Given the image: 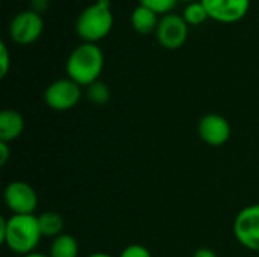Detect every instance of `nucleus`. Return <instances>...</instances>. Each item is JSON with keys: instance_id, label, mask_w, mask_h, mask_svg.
<instances>
[{"instance_id": "obj_1", "label": "nucleus", "mask_w": 259, "mask_h": 257, "mask_svg": "<svg viewBox=\"0 0 259 257\" xmlns=\"http://www.w3.org/2000/svg\"><path fill=\"white\" fill-rule=\"evenodd\" d=\"M42 235L35 215H11L0 218V239L14 253L27 256L35 253Z\"/></svg>"}, {"instance_id": "obj_2", "label": "nucleus", "mask_w": 259, "mask_h": 257, "mask_svg": "<svg viewBox=\"0 0 259 257\" xmlns=\"http://www.w3.org/2000/svg\"><path fill=\"white\" fill-rule=\"evenodd\" d=\"M105 58L97 44L83 42L77 45L67 59V76L80 86H90L97 82L103 70Z\"/></svg>"}, {"instance_id": "obj_3", "label": "nucleus", "mask_w": 259, "mask_h": 257, "mask_svg": "<svg viewBox=\"0 0 259 257\" xmlns=\"http://www.w3.org/2000/svg\"><path fill=\"white\" fill-rule=\"evenodd\" d=\"M114 26V15L109 0H97L87 6L76 20V32L83 42L96 44L109 35Z\"/></svg>"}, {"instance_id": "obj_4", "label": "nucleus", "mask_w": 259, "mask_h": 257, "mask_svg": "<svg viewBox=\"0 0 259 257\" xmlns=\"http://www.w3.org/2000/svg\"><path fill=\"white\" fill-rule=\"evenodd\" d=\"M82 97L80 85H77L70 77L58 79L52 82L44 91V101L46 105L58 112L73 109Z\"/></svg>"}, {"instance_id": "obj_5", "label": "nucleus", "mask_w": 259, "mask_h": 257, "mask_svg": "<svg viewBox=\"0 0 259 257\" xmlns=\"http://www.w3.org/2000/svg\"><path fill=\"white\" fill-rule=\"evenodd\" d=\"M44 30L41 14L27 9L18 12L9 23V36L15 44L29 45L35 42Z\"/></svg>"}, {"instance_id": "obj_6", "label": "nucleus", "mask_w": 259, "mask_h": 257, "mask_svg": "<svg viewBox=\"0 0 259 257\" xmlns=\"http://www.w3.org/2000/svg\"><path fill=\"white\" fill-rule=\"evenodd\" d=\"M5 204L12 215H33L38 206L36 191L26 182H11L3 192Z\"/></svg>"}, {"instance_id": "obj_7", "label": "nucleus", "mask_w": 259, "mask_h": 257, "mask_svg": "<svg viewBox=\"0 0 259 257\" xmlns=\"http://www.w3.org/2000/svg\"><path fill=\"white\" fill-rule=\"evenodd\" d=\"M155 35L161 47L167 50H178L188 38V24L184 17L167 14L159 20Z\"/></svg>"}, {"instance_id": "obj_8", "label": "nucleus", "mask_w": 259, "mask_h": 257, "mask_svg": "<svg viewBox=\"0 0 259 257\" xmlns=\"http://www.w3.org/2000/svg\"><path fill=\"white\" fill-rule=\"evenodd\" d=\"M237 241L253 251H259V204L244 208L234 221Z\"/></svg>"}, {"instance_id": "obj_9", "label": "nucleus", "mask_w": 259, "mask_h": 257, "mask_svg": "<svg viewBox=\"0 0 259 257\" xmlns=\"http://www.w3.org/2000/svg\"><path fill=\"white\" fill-rule=\"evenodd\" d=\"M208 17L214 21L232 24L243 20L250 8V0H200Z\"/></svg>"}, {"instance_id": "obj_10", "label": "nucleus", "mask_w": 259, "mask_h": 257, "mask_svg": "<svg viewBox=\"0 0 259 257\" xmlns=\"http://www.w3.org/2000/svg\"><path fill=\"white\" fill-rule=\"evenodd\" d=\"M199 136L208 145L220 147L231 138V124L219 114H208L199 121Z\"/></svg>"}, {"instance_id": "obj_11", "label": "nucleus", "mask_w": 259, "mask_h": 257, "mask_svg": "<svg viewBox=\"0 0 259 257\" xmlns=\"http://www.w3.org/2000/svg\"><path fill=\"white\" fill-rule=\"evenodd\" d=\"M24 130V118L14 109H5L0 114V141L12 142L21 136Z\"/></svg>"}, {"instance_id": "obj_12", "label": "nucleus", "mask_w": 259, "mask_h": 257, "mask_svg": "<svg viewBox=\"0 0 259 257\" xmlns=\"http://www.w3.org/2000/svg\"><path fill=\"white\" fill-rule=\"evenodd\" d=\"M159 20L161 18H158L156 12L141 5H138L131 14V24L134 30L138 32L140 35H149L152 32H156Z\"/></svg>"}, {"instance_id": "obj_13", "label": "nucleus", "mask_w": 259, "mask_h": 257, "mask_svg": "<svg viewBox=\"0 0 259 257\" xmlns=\"http://www.w3.org/2000/svg\"><path fill=\"white\" fill-rule=\"evenodd\" d=\"M42 238H58L64 230V218L56 212H44L38 217Z\"/></svg>"}, {"instance_id": "obj_14", "label": "nucleus", "mask_w": 259, "mask_h": 257, "mask_svg": "<svg viewBox=\"0 0 259 257\" xmlns=\"http://www.w3.org/2000/svg\"><path fill=\"white\" fill-rule=\"evenodd\" d=\"M79 254V245L77 241L67 233L59 235L53 239L50 245V257H77Z\"/></svg>"}, {"instance_id": "obj_15", "label": "nucleus", "mask_w": 259, "mask_h": 257, "mask_svg": "<svg viewBox=\"0 0 259 257\" xmlns=\"http://www.w3.org/2000/svg\"><path fill=\"white\" fill-rule=\"evenodd\" d=\"M184 20L187 21L188 26H199L202 23H205L209 17H208V12L205 9V6L202 5L200 0L197 2H191L185 6L184 9Z\"/></svg>"}, {"instance_id": "obj_16", "label": "nucleus", "mask_w": 259, "mask_h": 257, "mask_svg": "<svg viewBox=\"0 0 259 257\" xmlns=\"http://www.w3.org/2000/svg\"><path fill=\"white\" fill-rule=\"evenodd\" d=\"M87 97L91 103L94 105H106L111 98V91L108 88V85L102 80H97L94 83H91L90 86H87Z\"/></svg>"}, {"instance_id": "obj_17", "label": "nucleus", "mask_w": 259, "mask_h": 257, "mask_svg": "<svg viewBox=\"0 0 259 257\" xmlns=\"http://www.w3.org/2000/svg\"><path fill=\"white\" fill-rule=\"evenodd\" d=\"M178 0H140L141 6L149 8L150 11L156 12L158 15H167L176 6Z\"/></svg>"}, {"instance_id": "obj_18", "label": "nucleus", "mask_w": 259, "mask_h": 257, "mask_svg": "<svg viewBox=\"0 0 259 257\" xmlns=\"http://www.w3.org/2000/svg\"><path fill=\"white\" fill-rule=\"evenodd\" d=\"M120 257H152V254L146 247L140 244H131L121 251Z\"/></svg>"}, {"instance_id": "obj_19", "label": "nucleus", "mask_w": 259, "mask_h": 257, "mask_svg": "<svg viewBox=\"0 0 259 257\" xmlns=\"http://www.w3.org/2000/svg\"><path fill=\"white\" fill-rule=\"evenodd\" d=\"M11 67V58H9V50L6 44L2 41L0 42V77H5L9 71Z\"/></svg>"}, {"instance_id": "obj_20", "label": "nucleus", "mask_w": 259, "mask_h": 257, "mask_svg": "<svg viewBox=\"0 0 259 257\" xmlns=\"http://www.w3.org/2000/svg\"><path fill=\"white\" fill-rule=\"evenodd\" d=\"M8 159H9V145H8V142L0 141V165L5 167Z\"/></svg>"}, {"instance_id": "obj_21", "label": "nucleus", "mask_w": 259, "mask_h": 257, "mask_svg": "<svg viewBox=\"0 0 259 257\" xmlns=\"http://www.w3.org/2000/svg\"><path fill=\"white\" fill-rule=\"evenodd\" d=\"M49 6V0H30V8L32 11L41 14L42 11H46Z\"/></svg>"}, {"instance_id": "obj_22", "label": "nucleus", "mask_w": 259, "mask_h": 257, "mask_svg": "<svg viewBox=\"0 0 259 257\" xmlns=\"http://www.w3.org/2000/svg\"><path fill=\"white\" fill-rule=\"evenodd\" d=\"M193 257H219L215 254V251H212L211 248H199Z\"/></svg>"}, {"instance_id": "obj_23", "label": "nucleus", "mask_w": 259, "mask_h": 257, "mask_svg": "<svg viewBox=\"0 0 259 257\" xmlns=\"http://www.w3.org/2000/svg\"><path fill=\"white\" fill-rule=\"evenodd\" d=\"M87 257H112L109 256V254H106V253H93V254H90V256Z\"/></svg>"}, {"instance_id": "obj_24", "label": "nucleus", "mask_w": 259, "mask_h": 257, "mask_svg": "<svg viewBox=\"0 0 259 257\" xmlns=\"http://www.w3.org/2000/svg\"><path fill=\"white\" fill-rule=\"evenodd\" d=\"M23 257H50V256H46V254H41V253H30V254H27V256H23Z\"/></svg>"}, {"instance_id": "obj_25", "label": "nucleus", "mask_w": 259, "mask_h": 257, "mask_svg": "<svg viewBox=\"0 0 259 257\" xmlns=\"http://www.w3.org/2000/svg\"><path fill=\"white\" fill-rule=\"evenodd\" d=\"M182 2H187V3H191V2H197V0H182Z\"/></svg>"}]
</instances>
